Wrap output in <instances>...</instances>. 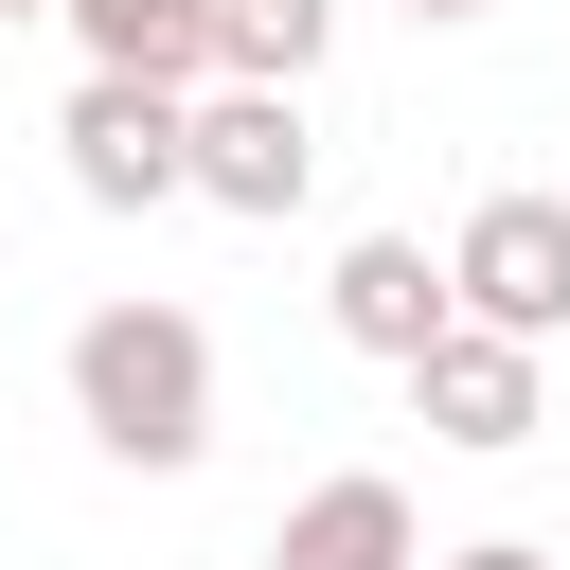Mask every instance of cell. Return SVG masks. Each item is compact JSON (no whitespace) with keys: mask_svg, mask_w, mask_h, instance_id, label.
<instances>
[{"mask_svg":"<svg viewBox=\"0 0 570 570\" xmlns=\"http://www.w3.org/2000/svg\"><path fill=\"white\" fill-rule=\"evenodd\" d=\"M410 18H481V0H410Z\"/></svg>","mask_w":570,"mask_h":570,"instance_id":"11","label":"cell"},{"mask_svg":"<svg viewBox=\"0 0 570 570\" xmlns=\"http://www.w3.org/2000/svg\"><path fill=\"white\" fill-rule=\"evenodd\" d=\"M53 142H71V196H89V214H160V196H196V142H178L160 89H107V71H89V89L53 107Z\"/></svg>","mask_w":570,"mask_h":570,"instance_id":"5","label":"cell"},{"mask_svg":"<svg viewBox=\"0 0 570 570\" xmlns=\"http://www.w3.org/2000/svg\"><path fill=\"white\" fill-rule=\"evenodd\" d=\"M445 321H481V338H517V356H552L570 338V196H481L463 232H445Z\"/></svg>","mask_w":570,"mask_h":570,"instance_id":"2","label":"cell"},{"mask_svg":"<svg viewBox=\"0 0 570 570\" xmlns=\"http://www.w3.org/2000/svg\"><path fill=\"white\" fill-rule=\"evenodd\" d=\"M410 410H428V445H463V463H499V445H534V428H552V356H517V338H481V321H445V338L410 356Z\"/></svg>","mask_w":570,"mask_h":570,"instance_id":"4","label":"cell"},{"mask_svg":"<svg viewBox=\"0 0 570 570\" xmlns=\"http://www.w3.org/2000/svg\"><path fill=\"white\" fill-rule=\"evenodd\" d=\"M178 142H196V196H214V214H249V232L321 196V125H303V89H196V107H178Z\"/></svg>","mask_w":570,"mask_h":570,"instance_id":"3","label":"cell"},{"mask_svg":"<svg viewBox=\"0 0 570 570\" xmlns=\"http://www.w3.org/2000/svg\"><path fill=\"white\" fill-rule=\"evenodd\" d=\"M267 570H428V517H410V481L338 463V481H303L267 517Z\"/></svg>","mask_w":570,"mask_h":570,"instance_id":"6","label":"cell"},{"mask_svg":"<svg viewBox=\"0 0 570 570\" xmlns=\"http://www.w3.org/2000/svg\"><path fill=\"white\" fill-rule=\"evenodd\" d=\"M0 18H53V0H0Z\"/></svg>","mask_w":570,"mask_h":570,"instance_id":"12","label":"cell"},{"mask_svg":"<svg viewBox=\"0 0 570 570\" xmlns=\"http://www.w3.org/2000/svg\"><path fill=\"white\" fill-rule=\"evenodd\" d=\"M338 0H214V89H303Z\"/></svg>","mask_w":570,"mask_h":570,"instance_id":"9","label":"cell"},{"mask_svg":"<svg viewBox=\"0 0 570 570\" xmlns=\"http://www.w3.org/2000/svg\"><path fill=\"white\" fill-rule=\"evenodd\" d=\"M321 321H338L356 356H392V374H410V356L445 338V249H428V232H356V249H338V285H321Z\"/></svg>","mask_w":570,"mask_h":570,"instance_id":"7","label":"cell"},{"mask_svg":"<svg viewBox=\"0 0 570 570\" xmlns=\"http://www.w3.org/2000/svg\"><path fill=\"white\" fill-rule=\"evenodd\" d=\"M71 428L142 481H178L214 445V321L196 303H89L71 321Z\"/></svg>","mask_w":570,"mask_h":570,"instance_id":"1","label":"cell"},{"mask_svg":"<svg viewBox=\"0 0 570 570\" xmlns=\"http://www.w3.org/2000/svg\"><path fill=\"white\" fill-rule=\"evenodd\" d=\"M445 570H552V552H534V534H481V552H445Z\"/></svg>","mask_w":570,"mask_h":570,"instance_id":"10","label":"cell"},{"mask_svg":"<svg viewBox=\"0 0 570 570\" xmlns=\"http://www.w3.org/2000/svg\"><path fill=\"white\" fill-rule=\"evenodd\" d=\"M53 18H71V53L107 89H160V107L214 89V0H53Z\"/></svg>","mask_w":570,"mask_h":570,"instance_id":"8","label":"cell"}]
</instances>
